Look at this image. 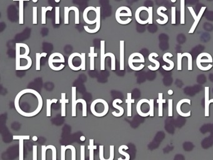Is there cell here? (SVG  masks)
I'll use <instances>...</instances> for the list:
<instances>
[{
  "label": "cell",
  "instance_id": "obj_25",
  "mask_svg": "<svg viewBox=\"0 0 213 160\" xmlns=\"http://www.w3.org/2000/svg\"><path fill=\"white\" fill-rule=\"evenodd\" d=\"M47 56L46 53H36V69L37 71L40 70V60L42 57H46Z\"/></svg>",
  "mask_w": 213,
  "mask_h": 160
},
{
  "label": "cell",
  "instance_id": "obj_42",
  "mask_svg": "<svg viewBox=\"0 0 213 160\" xmlns=\"http://www.w3.org/2000/svg\"><path fill=\"white\" fill-rule=\"evenodd\" d=\"M149 10L147 11L148 13V21L149 24H153V7H149Z\"/></svg>",
  "mask_w": 213,
  "mask_h": 160
},
{
  "label": "cell",
  "instance_id": "obj_41",
  "mask_svg": "<svg viewBox=\"0 0 213 160\" xmlns=\"http://www.w3.org/2000/svg\"><path fill=\"white\" fill-rule=\"evenodd\" d=\"M168 116H173V100L169 99L168 101Z\"/></svg>",
  "mask_w": 213,
  "mask_h": 160
},
{
  "label": "cell",
  "instance_id": "obj_50",
  "mask_svg": "<svg viewBox=\"0 0 213 160\" xmlns=\"http://www.w3.org/2000/svg\"><path fill=\"white\" fill-rule=\"evenodd\" d=\"M167 93H168L169 95H172L173 94V91L172 89H169L168 92H167Z\"/></svg>",
  "mask_w": 213,
  "mask_h": 160
},
{
  "label": "cell",
  "instance_id": "obj_29",
  "mask_svg": "<svg viewBox=\"0 0 213 160\" xmlns=\"http://www.w3.org/2000/svg\"><path fill=\"white\" fill-rule=\"evenodd\" d=\"M183 57L186 56L187 58V69L189 71L192 70V56L189 53H184L182 54Z\"/></svg>",
  "mask_w": 213,
  "mask_h": 160
},
{
  "label": "cell",
  "instance_id": "obj_17",
  "mask_svg": "<svg viewBox=\"0 0 213 160\" xmlns=\"http://www.w3.org/2000/svg\"><path fill=\"white\" fill-rule=\"evenodd\" d=\"M127 99L126 100V103L128 105L127 106V116L128 117L131 116V104L134 103L135 100L131 98V93H128L127 94Z\"/></svg>",
  "mask_w": 213,
  "mask_h": 160
},
{
  "label": "cell",
  "instance_id": "obj_13",
  "mask_svg": "<svg viewBox=\"0 0 213 160\" xmlns=\"http://www.w3.org/2000/svg\"><path fill=\"white\" fill-rule=\"evenodd\" d=\"M122 103V101L120 99H116L114 100L113 102V106L114 108H116L120 110V113H117L116 112H113L112 113V114L114 116H116V117H120L122 115H123L124 114V108L121 107V106H118L117 105V103Z\"/></svg>",
  "mask_w": 213,
  "mask_h": 160
},
{
  "label": "cell",
  "instance_id": "obj_4",
  "mask_svg": "<svg viewBox=\"0 0 213 160\" xmlns=\"http://www.w3.org/2000/svg\"><path fill=\"white\" fill-rule=\"evenodd\" d=\"M136 55H137V53H134L129 56V59H128V64H129V66L130 67V68L133 69V70L140 71V70H141V69L145 67V65L141 64L140 66H139L136 67L133 65V63H145V60L141 59V58H140L139 60H134V57L136 56Z\"/></svg>",
  "mask_w": 213,
  "mask_h": 160
},
{
  "label": "cell",
  "instance_id": "obj_55",
  "mask_svg": "<svg viewBox=\"0 0 213 160\" xmlns=\"http://www.w3.org/2000/svg\"><path fill=\"white\" fill-rule=\"evenodd\" d=\"M172 3H175L176 1V0H171Z\"/></svg>",
  "mask_w": 213,
  "mask_h": 160
},
{
  "label": "cell",
  "instance_id": "obj_43",
  "mask_svg": "<svg viewBox=\"0 0 213 160\" xmlns=\"http://www.w3.org/2000/svg\"><path fill=\"white\" fill-rule=\"evenodd\" d=\"M80 160H85V146H80Z\"/></svg>",
  "mask_w": 213,
  "mask_h": 160
},
{
  "label": "cell",
  "instance_id": "obj_51",
  "mask_svg": "<svg viewBox=\"0 0 213 160\" xmlns=\"http://www.w3.org/2000/svg\"><path fill=\"white\" fill-rule=\"evenodd\" d=\"M80 140H81V141H85V140H86V138H85V136H81L80 137Z\"/></svg>",
  "mask_w": 213,
  "mask_h": 160
},
{
  "label": "cell",
  "instance_id": "obj_53",
  "mask_svg": "<svg viewBox=\"0 0 213 160\" xmlns=\"http://www.w3.org/2000/svg\"><path fill=\"white\" fill-rule=\"evenodd\" d=\"M13 1H30V0H13Z\"/></svg>",
  "mask_w": 213,
  "mask_h": 160
},
{
  "label": "cell",
  "instance_id": "obj_46",
  "mask_svg": "<svg viewBox=\"0 0 213 160\" xmlns=\"http://www.w3.org/2000/svg\"><path fill=\"white\" fill-rule=\"evenodd\" d=\"M46 146H45V145H42V146H41V150H42L41 160H46V151H47V149H46Z\"/></svg>",
  "mask_w": 213,
  "mask_h": 160
},
{
  "label": "cell",
  "instance_id": "obj_38",
  "mask_svg": "<svg viewBox=\"0 0 213 160\" xmlns=\"http://www.w3.org/2000/svg\"><path fill=\"white\" fill-rule=\"evenodd\" d=\"M176 8L175 6L171 7V23L173 24L176 23Z\"/></svg>",
  "mask_w": 213,
  "mask_h": 160
},
{
  "label": "cell",
  "instance_id": "obj_39",
  "mask_svg": "<svg viewBox=\"0 0 213 160\" xmlns=\"http://www.w3.org/2000/svg\"><path fill=\"white\" fill-rule=\"evenodd\" d=\"M37 21V7H33V23L34 24H36Z\"/></svg>",
  "mask_w": 213,
  "mask_h": 160
},
{
  "label": "cell",
  "instance_id": "obj_22",
  "mask_svg": "<svg viewBox=\"0 0 213 160\" xmlns=\"http://www.w3.org/2000/svg\"><path fill=\"white\" fill-rule=\"evenodd\" d=\"M89 151V160H94V150L97 149V146L94 145V139H89V145L88 146Z\"/></svg>",
  "mask_w": 213,
  "mask_h": 160
},
{
  "label": "cell",
  "instance_id": "obj_40",
  "mask_svg": "<svg viewBox=\"0 0 213 160\" xmlns=\"http://www.w3.org/2000/svg\"><path fill=\"white\" fill-rule=\"evenodd\" d=\"M183 58L182 53H178V70L181 71L182 69V64H181V60Z\"/></svg>",
  "mask_w": 213,
  "mask_h": 160
},
{
  "label": "cell",
  "instance_id": "obj_1",
  "mask_svg": "<svg viewBox=\"0 0 213 160\" xmlns=\"http://www.w3.org/2000/svg\"><path fill=\"white\" fill-rule=\"evenodd\" d=\"M30 48L27 44L24 43H16V69L18 70L20 65V59H25L28 61V64L24 70L30 69L32 65V60L28 56L30 53Z\"/></svg>",
  "mask_w": 213,
  "mask_h": 160
},
{
  "label": "cell",
  "instance_id": "obj_20",
  "mask_svg": "<svg viewBox=\"0 0 213 160\" xmlns=\"http://www.w3.org/2000/svg\"><path fill=\"white\" fill-rule=\"evenodd\" d=\"M96 24V28H95V29H89L88 26H84V29L86 31L89 33L93 34V33H97L98 31L100 30V27H101V15L99 16V18H98V21Z\"/></svg>",
  "mask_w": 213,
  "mask_h": 160
},
{
  "label": "cell",
  "instance_id": "obj_19",
  "mask_svg": "<svg viewBox=\"0 0 213 160\" xmlns=\"http://www.w3.org/2000/svg\"><path fill=\"white\" fill-rule=\"evenodd\" d=\"M143 10H145L147 12L149 10V8L146 7V6H141L140 8H138L137 9V10L136 11V13H135V19H136V21L138 23H140L141 24H142V25H144V24H145V23L142 21V20L141 19V18H140V13H141V12Z\"/></svg>",
  "mask_w": 213,
  "mask_h": 160
},
{
  "label": "cell",
  "instance_id": "obj_27",
  "mask_svg": "<svg viewBox=\"0 0 213 160\" xmlns=\"http://www.w3.org/2000/svg\"><path fill=\"white\" fill-rule=\"evenodd\" d=\"M53 10L52 6H48V7H44L43 6L41 8V23L43 24H45L46 23V14L48 11H51Z\"/></svg>",
  "mask_w": 213,
  "mask_h": 160
},
{
  "label": "cell",
  "instance_id": "obj_14",
  "mask_svg": "<svg viewBox=\"0 0 213 160\" xmlns=\"http://www.w3.org/2000/svg\"><path fill=\"white\" fill-rule=\"evenodd\" d=\"M66 93H61V99L59 100V103L61 104V116H66V104L69 103V100L66 98Z\"/></svg>",
  "mask_w": 213,
  "mask_h": 160
},
{
  "label": "cell",
  "instance_id": "obj_16",
  "mask_svg": "<svg viewBox=\"0 0 213 160\" xmlns=\"http://www.w3.org/2000/svg\"><path fill=\"white\" fill-rule=\"evenodd\" d=\"M94 50H95V47H90V53L88 55L90 58V70L92 71L95 69V58L98 56V53H95Z\"/></svg>",
  "mask_w": 213,
  "mask_h": 160
},
{
  "label": "cell",
  "instance_id": "obj_47",
  "mask_svg": "<svg viewBox=\"0 0 213 160\" xmlns=\"http://www.w3.org/2000/svg\"><path fill=\"white\" fill-rule=\"evenodd\" d=\"M37 145L33 146V160H37Z\"/></svg>",
  "mask_w": 213,
  "mask_h": 160
},
{
  "label": "cell",
  "instance_id": "obj_44",
  "mask_svg": "<svg viewBox=\"0 0 213 160\" xmlns=\"http://www.w3.org/2000/svg\"><path fill=\"white\" fill-rule=\"evenodd\" d=\"M66 146L64 145L61 146V160H65V153H66Z\"/></svg>",
  "mask_w": 213,
  "mask_h": 160
},
{
  "label": "cell",
  "instance_id": "obj_36",
  "mask_svg": "<svg viewBox=\"0 0 213 160\" xmlns=\"http://www.w3.org/2000/svg\"><path fill=\"white\" fill-rule=\"evenodd\" d=\"M70 10H69V7H64V24H69V13Z\"/></svg>",
  "mask_w": 213,
  "mask_h": 160
},
{
  "label": "cell",
  "instance_id": "obj_21",
  "mask_svg": "<svg viewBox=\"0 0 213 160\" xmlns=\"http://www.w3.org/2000/svg\"><path fill=\"white\" fill-rule=\"evenodd\" d=\"M158 95H159V98H158V100H157V103L159 105L158 116L159 117H162L163 116V104L165 103L166 100L163 99V93H159Z\"/></svg>",
  "mask_w": 213,
  "mask_h": 160
},
{
  "label": "cell",
  "instance_id": "obj_34",
  "mask_svg": "<svg viewBox=\"0 0 213 160\" xmlns=\"http://www.w3.org/2000/svg\"><path fill=\"white\" fill-rule=\"evenodd\" d=\"M55 23L56 24L60 23V8L59 6L55 8Z\"/></svg>",
  "mask_w": 213,
  "mask_h": 160
},
{
  "label": "cell",
  "instance_id": "obj_7",
  "mask_svg": "<svg viewBox=\"0 0 213 160\" xmlns=\"http://www.w3.org/2000/svg\"><path fill=\"white\" fill-rule=\"evenodd\" d=\"M173 56V54H171V53H165V55H163V60L165 61V62L169 63V67H167L166 65H164L163 66V68L165 69V70L166 71H170V70H172V69H173V68L174 67V63L173 61H171L170 60H168L167 59V57H169V58H172V57Z\"/></svg>",
  "mask_w": 213,
  "mask_h": 160
},
{
  "label": "cell",
  "instance_id": "obj_37",
  "mask_svg": "<svg viewBox=\"0 0 213 160\" xmlns=\"http://www.w3.org/2000/svg\"><path fill=\"white\" fill-rule=\"evenodd\" d=\"M46 149H50L52 150L53 153V159L52 160H56V148L55 146L53 145H48L46 146Z\"/></svg>",
  "mask_w": 213,
  "mask_h": 160
},
{
  "label": "cell",
  "instance_id": "obj_18",
  "mask_svg": "<svg viewBox=\"0 0 213 160\" xmlns=\"http://www.w3.org/2000/svg\"><path fill=\"white\" fill-rule=\"evenodd\" d=\"M124 41H120V70H124Z\"/></svg>",
  "mask_w": 213,
  "mask_h": 160
},
{
  "label": "cell",
  "instance_id": "obj_9",
  "mask_svg": "<svg viewBox=\"0 0 213 160\" xmlns=\"http://www.w3.org/2000/svg\"><path fill=\"white\" fill-rule=\"evenodd\" d=\"M158 56H159L158 54H157V53H151V54L149 55L148 59H149V61L154 63L155 65H156L154 67H153L151 65L148 66V68L150 69V70H151V71H156L159 69V66H160V63H159V61L158 60H156L153 58V57H155V58H158Z\"/></svg>",
  "mask_w": 213,
  "mask_h": 160
},
{
  "label": "cell",
  "instance_id": "obj_56",
  "mask_svg": "<svg viewBox=\"0 0 213 160\" xmlns=\"http://www.w3.org/2000/svg\"><path fill=\"white\" fill-rule=\"evenodd\" d=\"M55 1L56 3H59V2H60V0H55Z\"/></svg>",
  "mask_w": 213,
  "mask_h": 160
},
{
  "label": "cell",
  "instance_id": "obj_35",
  "mask_svg": "<svg viewBox=\"0 0 213 160\" xmlns=\"http://www.w3.org/2000/svg\"><path fill=\"white\" fill-rule=\"evenodd\" d=\"M66 149H70L71 150L72 153V157H71V160H76V148L75 146L73 145H67L66 146Z\"/></svg>",
  "mask_w": 213,
  "mask_h": 160
},
{
  "label": "cell",
  "instance_id": "obj_49",
  "mask_svg": "<svg viewBox=\"0 0 213 160\" xmlns=\"http://www.w3.org/2000/svg\"><path fill=\"white\" fill-rule=\"evenodd\" d=\"M114 146L113 145L110 146V158L108 159H105V160H113L114 159Z\"/></svg>",
  "mask_w": 213,
  "mask_h": 160
},
{
  "label": "cell",
  "instance_id": "obj_26",
  "mask_svg": "<svg viewBox=\"0 0 213 160\" xmlns=\"http://www.w3.org/2000/svg\"><path fill=\"white\" fill-rule=\"evenodd\" d=\"M58 102V100L57 99H53V100H50L48 99L46 100V116L48 117H50L51 116V105L53 103H56Z\"/></svg>",
  "mask_w": 213,
  "mask_h": 160
},
{
  "label": "cell",
  "instance_id": "obj_24",
  "mask_svg": "<svg viewBox=\"0 0 213 160\" xmlns=\"http://www.w3.org/2000/svg\"><path fill=\"white\" fill-rule=\"evenodd\" d=\"M123 149L128 150L129 148H128V146H127L126 145H121L120 148H119V150H118L119 153H120L122 155H124L126 158L124 159H122L121 158H118V160H129L130 159V155L128 153H126V152H124V151H122V150H123Z\"/></svg>",
  "mask_w": 213,
  "mask_h": 160
},
{
  "label": "cell",
  "instance_id": "obj_3",
  "mask_svg": "<svg viewBox=\"0 0 213 160\" xmlns=\"http://www.w3.org/2000/svg\"><path fill=\"white\" fill-rule=\"evenodd\" d=\"M206 6L202 7L201 8V10L199 11V14L197 15L196 14L195 11H194L193 8H192V7H191V6L188 7V10H189L190 13H191V15L192 16V18H194V22L193 24H192V26L191 28V29H190V30L189 31V34H192L194 32V30H196V27H197L198 24V23H199V22L200 21V19H201V18L202 16H203V15L204 13V11L206 10Z\"/></svg>",
  "mask_w": 213,
  "mask_h": 160
},
{
  "label": "cell",
  "instance_id": "obj_15",
  "mask_svg": "<svg viewBox=\"0 0 213 160\" xmlns=\"http://www.w3.org/2000/svg\"><path fill=\"white\" fill-rule=\"evenodd\" d=\"M125 16H126V17H131V16H132L131 10L126 12V13H122L121 8L120 7L118 8L115 13V18L116 19V21L120 23L121 20V17H125Z\"/></svg>",
  "mask_w": 213,
  "mask_h": 160
},
{
  "label": "cell",
  "instance_id": "obj_5",
  "mask_svg": "<svg viewBox=\"0 0 213 160\" xmlns=\"http://www.w3.org/2000/svg\"><path fill=\"white\" fill-rule=\"evenodd\" d=\"M105 41L101 40L100 42V69L105 70Z\"/></svg>",
  "mask_w": 213,
  "mask_h": 160
},
{
  "label": "cell",
  "instance_id": "obj_48",
  "mask_svg": "<svg viewBox=\"0 0 213 160\" xmlns=\"http://www.w3.org/2000/svg\"><path fill=\"white\" fill-rule=\"evenodd\" d=\"M82 55V63H83V68H82L81 70L84 71L86 70V54L84 53H81Z\"/></svg>",
  "mask_w": 213,
  "mask_h": 160
},
{
  "label": "cell",
  "instance_id": "obj_31",
  "mask_svg": "<svg viewBox=\"0 0 213 160\" xmlns=\"http://www.w3.org/2000/svg\"><path fill=\"white\" fill-rule=\"evenodd\" d=\"M19 160H24L23 140H19Z\"/></svg>",
  "mask_w": 213,
  "mask_h": 160
},
{
  "label": "cell",
  "instance_id": "obj_54",
  "mask_svg": "<svg viewBox=\"0 0 213 160\" xmlns=\"http://www.w3.org/2000/svg\"><path fill=\"white\" fill-rule=\"evenodd\" d=\"M33 3H37V2H38V0H33Z\"/></svg>",
  "mask_w": 213,
  "mask_h": 160
},
{
  "label": "cell",
  "instance_id": "obj_12",
  "mask_svg": "<svg viewBox=\"0 0 213 160\" xmlns=\"http://www.w3.org/2000/svg\"><path fill=\"white\" fill-rule=\"evenodd\" d=\"M65 60H64V58L63 55H61V56H59L58 59H55V55L54 53L51 54L50 57H49L48 59V64L50 68L53 69L54 68V65H53V63H64Z\"/></svg>",
  "mask_w": 213,
  "mask_h": 160
},
{
  "label": "cell",
  "instance_id": "obj_30",
  "mask_svg": "<svg viewBox=\"0 0 213 160\" xmlns=\"http://www.w3.org/2000/svg\"><path fill=\"white\" fill-rule=\"evenodd\" d=\"M109 56L111 58V70L114 71L116 70V58L115 55H114L112 53H107L105 54V57Z\"/></svg>",
  "mask_w": 213,
  "mask_h": 160
},
{
  "label": "cell",
  "instance_id": "obj_23",
  "mask_svg": "<svg viewBox=\"0 0 213 160\" xmlns=\"http://www.w3.org/2000/svg\"><path fill=\"white\" fill-rule=\"evenodd\" d=\"M19 23H24V1H19Z\"/></svg>",
  "mask_w": 213,
  "mask_h": 160
},
{
  "label": "cell",
  "instance_id": "obj_45",
  "mask_svg": "<svg viewBox=\"0 0 213 160\" xmlns=\"http://www.w3.org/2000/svg\"><path fill=\"white\" fill-rule=\"evenodd\" d=\"M151 104L149 105V112H150V116L153 117L154 116V100L151 99L150 100Z\"/></svg>",
  "mask_w": 213,
  "mask_h": 160
},
{
  "label": "cell",
  "instance_id": "obj_2",
  "mask_svg": "<svg viewBox=\"0 0 213 160\" xmlns=\"http://www.w3.org/2000/svg\"><path fill=\"white\" fill-rule=\"evenodd\" d=\"M78 103H81L83 105V117L87 116V103L84 99L76 100V87H72V116H76V105Z\"/></svg>",
  "mask_w": 213,
  "mask_h": 160
},
{
  "label": "cell",
  "instance_id": "obj_6",
  "mask_svg": "<svg viewBox=\"0 0 213 160\" xmlns=\"http://www.w3.org/2000/svg\"><path fill=\"white\" fill-rule=\"evenodd\" d=\"M184 103H187L189 104V105H191V100L189 99H183L181 100H180L178 103V104L176 105V111L179 114L180 116H181L183 117H189L191 116V111H189V112L188 113H184L183 112H181V105Z\"/></svg>",
  "mask_w": 213,
  "mask_h": 160
},
{
  "label": "cell",
  "instance_id": "obj_8",
  "mask_svg": "<svg viewBox=\"0 0 213 160\" xmlns=\"http://www.w3.org/2000/svg\"><path fill=\"white\" fill-rule=\"evenodd\" d=\"M161 10L166 11L167 8L165 6H160V7H159L158 8V10H157L158 15L159 16H162V17L164 18V19L161 20L160 19H156V22L159 24H163H163H166L167 23V21H168V16H167V15L161 12Z\"/></svg>",
  "mask_w": 213,
  "mask_h": 160
},
{
  "label": "cell",
  "instance_id": "obj_33",
  "mask_svg": "<svg viewBox=\"0 0 213 160\" xmlns=\"http://www.w3.org/2000/svg\"><path fill=\"white\" fill-rule=\"evenodd\" d=\"M13 139L14 140H29L30 136L29 135H14Z\"/></svg>",
  "mask_w": 213,
  "mask_h": 160
},
{
  "label": "cell",
  "instance_id": "obj_52",
  "mask_svg": "<svg viewBox=\"0 0 213 160\" xmlns=\"http://www.w3.org/2000/svg\"><path fill=\"white\" fill-rule=\"evenodd\" d=\"M33 141H36L37 140H38V137H37L36 136H34L33 137Z\"/></svg>",
  "mask_w": 213,
  "mask_h": 160
},
{
  "label": "cell",
  "instance_id": "obj_32",
  "mask_svg": "<svg viewBox=\"0 0 213 160\" xmlns=\"http://www.w3.org/2000/svg\"><path fill=\"white\" fill-rule=\"evenodd\" d=\"M69 10H73L75 12V24H78L80 23V11L78 8L76 6H71L69 8Z\"/></svg>",
  "mask_w": 213,
  "mask_h": 160
},
{
  "label": "cell",
  "instance_id": "obj_28",
  "mask_svg": "<svg viewBox=\"0 0 213 160\" xmlns=\"http://www.w3.org/2000/svg\"><path fill=\"white\" fill-rule=\"evenodd\" d=\"M180 5H181V24H185V18H184V9H185V0H180Z\"/></svg>",
  "mask_w": 213,
  "mask_h": 160
},
{
  "label": "cell",
  "instance_id": "obj_11",
  "mask_svg": "<svg viewBox=\"0 0 213 160\" xmlns=\"http://www.w3.org/2000/svg\"><path fill=\"white\" fill-rule=\"evenodd\" d=\"M209 91H210V88L208 87H205V116H210V105L211 103H213V99H209Z\"/></svg>",
  "mask_w": 213,
  "mask_h": 160
},
{
  "label": "cell",
  "instance_id": "obj_10",
  "mask_svg": "<svg viewBox=\"0 0 213 160\" xmlns=\"http://www.w3.org/2000/svg\"><path fill=\"white\" fill-rule=\"evenodd\" d=\"M147 103L149 105V106L151 104L150 100H148L147 99H142V100L139 101L138 103V104L136 105V111H137V113H138L139 115H140L141 116H142V117H146L147 116H150V112L149 111V112L147 113H142L141 112V105H142V103Z\"/></svg>",
  "mask_w": 213,
  "mask_h": 160
}]
</instances>
